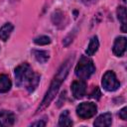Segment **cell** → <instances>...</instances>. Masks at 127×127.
Returning a JSON list of instances; mask_svg holds the SVG:
<instances>
[{
	"label": "cell",
	"instance_id": "1",
	"mask_svg": "<svg viewBox=\"0 0 127 127\" xmlns=\"http://www.w3.org/2000/svg\"><path fill=\"white\" fill-rule=\"evenodd\" d=\"M72 61H73V58L70 57V58H68V59L61 65V67H60L59 70L57 71V73H56V75H55L53 81L51 82L50 88L48 89V91H47V93H46L44 99L42 100V102L40 103L39 107L37 108L36 113H39L40 111H42V110H44L46 107H48V106L50 105V103L53 101V99L56 97V95H57V93H58V91H59V89H60L62 83H63L64 80L65 79V77H66V75H67V73H68V71H69V69H70Z\"/></svg>",
	"mask_w": 127,
	"mask_h": 127
},
{
	"label": "cell",
	"instance_id": "2",
	"mask_svg": "<svg viewBox=\"0 0 127 127\" xmlns=\"http://www.w3.org/2000/svg\"><path fill=\"white\" fill-rule=\"evenodd\" d=\"M14 74H15L16 84L18 86H24L29 92H33L37 88L41 78L40 74L34 72L30 64L27 63H23L19 64L15 68Z\"/></svg>",
	"mask_w": 127,
	"mask_h": 127
},
{
	"label": "cell",
	"instance_id": "3",
	"mask_svg": "<svg viewBox=\"0 0 127 127\" xmlns=\"http://www.w3.org/2000/svg\"><path fill=\"white\" fill-rule=\"evenodd\" d=\"M95 71V66L93 62L87 58V57H81L75 66V75L82 79L85 80L91 76V74Z\"/></svg>",
	"mask_w": 127,
	"mask_h": 127
},
{
	"label": "cell",
	"instance_id": "4",
	"mask_svg": "<svg viewBox=\"0 0 127 127\" xmlns=\"http://www.w3.org/2000/svg\"><path fill=\"white\" fill-rule=\"evenodd\" d=\"M97 112V106L92 102H82L76 107V114L81 119H88L95 115Z\"/></svg>",
	"mask_w": 127,
	"mask_h": 127
},
{
	"label": "cell",
	"instance_id": "5",
	"mask_svg": "<svg viewBox=\"0 0 127 127\" xmlns=\"http://www.w3.org/2000/svg\"><path fill=\"white\" fill-rule=\"evenodd\" d=\"M101 84L102 87L107 91H114L120 86V82L118 81L115 73L112 70H108L103 74Z\"/></svg>",
	"mask_w": 127,
	"mask_h": 127
},
{
	"label": "cell",
	"instance_id": "6",
	"mask_svg": "<svg viewBox=\"0 0 127 127\" xmlns=\"http://www.w3.org/2000/svg\"><path fill=\"white\" fill-rule=\"evenodd\" d=\"M71 92L74 98L80 99L85 95L86 92V83L84 80H74L71 84Z\"/></svg>",
	"mask_w": 127,
	"mask_h": 127
},
{
	"label": "cell",
	"instance_id": "7",
	"mask_svg": "<svg viewBox=\"0 0 127 127\" xmlns=\"http://www.w3.org/2000/svg\"><path fill=\"white\" fill-rule=\"evenodd\" d=\"M126 44L127 40L125 37H118L116 38L114 44H113V53L117 57H122L126 51Z\"/></svg>",
	"mask_w": 127,
	"mask_h": 127
},
{
	"label": "cell",
	"instance_id": "8",
	"mask_svg": "<svg viewBox=\"0 0 127 127\" xmlns=\"http://www.w3.org/2000/svg\"><path fill=\"white\" fill-rule=\"evenodd\" d=\"M15 122V115L8 110L0 111V126H12Z\"/></svg>",
	"mask_w": 127,
	"mask_h": 127
},
{
	"label": "cell",
	"instance_id": "9",
	"mask_svg": "<svg viewBox=\"0 0 127 127\" xmlns=\"http://www.w3.org/2000/svg\"><path fill=\"white\" fill-rule=\"evenodd\" d=\"M111 123H112V116L110 113L107 112V113H103L99 115L95 119L93 125L97 127H106V126H110Z\"/></svg>",
	"mask_w": 127,
	"mask_h": 127
},
{
	"label": "cell",
	"instance_id": "10",
	"mask_svg": "<svg viewBox=\"0 0 127 127\" xmlns=\"http://www.w3.org/2000/svg\"><path fill=\"white\" fill-rule=\"evenodd\" d=\"M117 17L118 20L121 22V31L123 33L126 32L127 26V15H126V8L124 6H119L117 9Z\"/></svg>",
	"mask_w": 127,
	"mask_h": 127
},
{
	"label": "cell",
	"instance_id": "11",
	"mask_svg": "<svg viewBox=\"0 0 127 127\" xmlns=\"http://www.w3.org/2000/svg\"><path fill=\"white\" fill-rule=\"evenodd\" d=\"M12 86L11 79L7 74H0V93H5L10 90Z\"/></svg>",
	"mask_w": 127,
	"mask_h": 127
},
{
	"label": "cell",
	"instance_id": "12",
	"mask_svg": "<svg viewBox=\"0 0 127 127\" xmlns=\"http://www.w3.org/2000/svg\"><path fill=\"white\" fill-rule=\"evenodd\" d=\"M98 47H99L98 39H97L96 36H93V37L90 39L89 43H88L87 49H86V51H85V54H86L87 56H93V55L97 52Z\"/></svg>",
	"mask_w": 127,
	"mask_h": 127
},
{
	"label": "cell",
	"instance_id": "13",
	"mask_svg": "<svg viewBox=\"0 0 127 127\" xmlns=\"http://www.w3.org/2000/svg\"><path fill=\"white\" fill-rule=\"evenodd\" d=\"M13 29H14V26L11 24V23H6L4 24L1 28H0V40L2 41H7L8 38L10 37L11 33L13 32Z\"/></svg>",
	"mask_w": 127,
	"mask_h": 127
},
{
	"label": "cell",
	"instance_id": "14",
	"mask_svg": "<svg viewBox=\"0 0 127 127\" xmlns=\"http://www.w3.org/2000/svg\"><path fill=\"white\" fill-rule=\"evenodd\" d=\"M32 54L34 55L35 59L41 63V64H46L49 59H50V55L47 51H43V50H33Z\"/></svg>",
	"mask_w": 127,
	"mask_h": 127
},
{
	"label": "cell",
	"instance_id": "15",
	"mask_svg": "<svg viewBox=\"0 0 127 127\" xmlns=\"http://www.w3.org/2000/svg\"><path fill=\"white\" fill-rule=\"evenodd\" d=\"M52 20H53V23L58 27L62 28L64 26V14L60 10H57L56 12L53 13Z\"/></svg>",
	"mask_w": 127,
	"mask_h": 127
},
{
	"label": "cell",
	"instance_id": "16",
	"mask_svg": "<svg viewBox=\"0 0 127 127\" xmlns=\"http://www.w3.org/2000/svg\"><path fill=\"white\" fill-rule=\"evenodd\" d=\"M59 125L60 126H71L72 121L69 117V112L67 110H64V112L61 113L60 118H59Z\"/></svg>",
	"mask_w": 127,
	"mask_h": 127
},
{
	"label": "cell",
	"instance_id": "17",
	"mask_svg": "<svg viewBox=\"0 0 127 127\" xmlns=\"http://www.w3.org/2000/svg\"><path fill=\"white\" fill-rule=\"evenodd\" d=\"M34 43L38 46H45L51 43V39L48 36H40L34 39Z\"/></svg>",
	"mask_w": 127,
	"mask_h": 127
},
{
	"label": "cell",
	"instance_id": "18",
	"mask_svg": "<svg viewBox=\"0 0 127 127\" xmlns=\"http://www.w3.org/2000/svg\"><path fill=\"white\" fill-rule=\"evenodd\" d=\"M100 96H101V92H100L99 88H98L97 86H95V88L93 89V91L90 93L89 97H90V98H94V99H99Z\"/></svg>",
	"mask_w": 127,
	"mask_h": 127
},
{
	"label": "cell",
	"instance_id": "19",
	"mask_svg": "<svg viewBox=\"0 0 127 127\" xmlns=\"http://www.w3.org/2000/svg\"><path fill=\"white\" fill-rule=\"evenodd\" d=\"M119 117L122 120H127V107H123L119 112Z\"/></svg>",
	"mask_w": 127,
	"mask_h": 127
},
{
	"label": "cell",
	"instance_id": "20",
	"mask_svg": "<svg viewBox=\"0 0 127 127\" xmlns=\"http://www.w3.org/2000/svg\"><path fill=\"white\" fill-rule=\"evenodd\" d=\"M32 126H46L45 121H37L35 123H32Z\"/></svg>",
	"mask_w": 127,
	"mask_h": 127
},
{
	"label": "cell",
	"instance_id": "21",
	"mask_svg": "<svg viewBox=\"0 0 127 127\" xmlns=\"http://www.w3.org/2000/svg\"><path fill=\"white\" fill-rule=\"evenodd\" d=\"M81 1L83 2L84 5H91L96 2V0H81Z\"/></svg>",
	"mask_w": 127,
	"mask_h": 127
},
{
	"label": "cell",
	"instance_id": "22",
	"mask_svg": "<svg viewBox=\"0 0 127 127\" xmlns=\"http://www.w3.org/2000/svg\"><path fill=\"white\" fill-rule=\"evenodd\" d=\"M123 1H124V2H126V0H123Z\"/></svg>",
	"mask_w": 127,
	"mask_h": 127
}]
</instances>
